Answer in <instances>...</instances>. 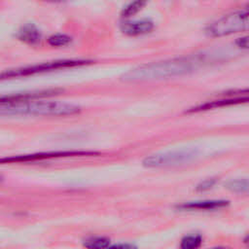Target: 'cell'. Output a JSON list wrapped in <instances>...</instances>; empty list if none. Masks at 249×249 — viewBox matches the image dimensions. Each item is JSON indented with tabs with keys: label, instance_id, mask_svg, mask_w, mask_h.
I'll list each match as a JSON object with an SVG mask.
<instances>
[{
	"label": "cell",
	"instance_id": "cell-4",
	"mask_svg": "<svg viewBox=\"0 0 249 249\" xmlns=\"http://www.w3.org/2000/svg\"><path fill=\"white\" fill-rule=\"evenodd\" d=\"M92 62H93L92 60H89V59H60V60L48 61V62H44V63H40V64H35V65H31V66H25V67L15 68V69H10V70L4 71L1 74V79L4 80V79H10V78L25 77V76H29V75L45 73V72H50V71H53V70L88 65Z\"/></svg>",
	"mask_w": 249,
	"mask_h": 249
},
{
	"label": "cell",
	"instance_id": "cell-7",
	"mask_svg": "<svg viewBox=\"0 0 249 249\" xmlns=\"http://www.w3.org/2000/svg\"><path fill=\"white\" fill-rule=\"evenodd\" d=\"M62 89H40V90H32L27 92L10 94V95H3L1 96V103L4 102H16V101H27V100H34L37 98L53 96L60 93Z\"/></svg>",
	"mask_w": 249,
	"mask_h": 249
},
{
	"label": "cell",
	"instance_id": "cell-15",
	"mask_svg": "<svg viewBox=\"0 0 249 249\" xmlns=\"http://www.w3.org/2000/svg\"><path fill=\"white\" fill-rule=\"evenodd\" d=\"M48 44L52 47H64L71 43L72 38L66 34H53L48 38Z\"/></svg>",
	"mask_w": 249,
	"mask_h": 249
},
{
	"label": "cell",
	"instance_id": "cell-11",
	"mask_svg": "<svg viewBox=\"0 0 249 249\" xmlns=\"http://www.w3.org/2000/svg\"><path fill=\"white\" fill-rule=\"evenodd\" d=\"M225 188L236 194H249V179H233L225 184Z\"/></svg>",
	"mask_w": 249,
	"mask_h": 249
},
{
	"label": "cell",
	"instance_id": "cell-14",
	"mask_svg": "<svg viewBox=\"0 0 249 249\" xmlns=\"http://www.w3.org/2000/svg\"><path fill=\"white\" fill-rule=\"evenodd\" d=\"M202 243V237L199 234H189L182 238L180 247L183 249H196Z\"/></svg>",
	"mask_w": 249,
	"mask_h": 249
},
{
	"label": "cell",
	"instance_id": "cell-9",
	"mask_svg": "<svg viewBox=\"0 0 249 249\" xmlns=\"http://www.w3.org/2000/svg\"><path fill=\"white\" fill-rule=\"evenodd\" d=\"M230 204L226 199H208L199 201H189L177 205L180 210H217L227 207Z\"/></svg>",
	"mask_w": 249,
	"mask_h": 249
},
{
	"label": "cell",
	"instance_id": "cell-17",
	"mask_svg": "<svg viewBox=\"0 0 249 249\" xmlns=\"http://www.w3.org/2000/svg\"><path fill=\"white\" fill-rule=\"evenodd\" d=\"M235 45L242 50H249V35L238 38L235 41Z\"/></svg>",
	"mask_w": 249,
	"mask_h": 249
},
{
	"label": "cell",
	"instance_id": "cell-6",
	"mask_svg": "<svg viewBox=\"0 0 249 249\" xmlns=\"http://www.w3.org/2000/svg\"><path fill=\"white\" fill-rule=\"evenodd\" d=\"M98 153L93 151H52V152H42L36 154L29 155H20L14 157H7L1 159L2 163L7 162H26V161H34V160H42L48 159H55V158H68V157H83V156H95Z\"/></svg>",
	"mask_w": 249,
	"mask_h": 249
},
{
	"label": "cell",
	"instance_id": "cell-3",
	"mask_svg": "<svg viewBox=\"0 0 249 249\" xmlns=\"http://www.w3.org/2000/svg\"><path fill=\"white\" fill-rule=\"evenodd\" d=\"M204 32L211 38L249 32V7L232 11L218 18L205 27Z\"/></svg>",
	"mask_w": 249,
	"mask_h": 249
},
{
	"label": "cell",
	"instance_id": "cell-13",
	"mask_svg": "<svg viewBox=\"0 0 249 249\" xmlns=\"http://www.w3.org/2000/svg\"><path fill=\"white\" fill-rule=\"evenodd\" d=\"M83 245L87 248H107L111 246V241L109 238L103 236H91L84 240Z\"/></svg>",
	"mask_w": 249,
	"mask_h": 249
},
{
	"label": "cell",
	"instance_id": "cell-16",
	"mask_svg": "<svg viewBox=\"0 0 249 249\" xmlns=\"http://www.w3.org/2000/svg\"><path fill=\"white\" fill-rule=\"evenodd\" d=\"M216 183H217V179L216 178H208V179H205V180L201 181L200 183H198L196 189L198 192L208 191V190L212 189L215 186Z\"/></svg>",
	"mask_w": 249,
	"mask_h": 249
},
{
	"label": "cell",
	"instance_id": "cell-5",
	"mask_svg": "<svg viewBox=\"0 0 249 249\" xmlns=\"http://www.w3.org/2000/svg\"><path fill=\"white\" fill-rule=\"evenodd\" d=\"M197 157L198 151L196 149L186 148L147 156L142 160V164L148 168L170 167L191 162Z\"/></svg>",
	"mask_w": 249,
	"mask_h": 249
},
{
	"label": "cell",
	"instance_id": "cell-1",
	"mask_svg": "<svg viewBox=\"0 0 249 249\" xmlns=\"http://www.w3.org/2000/svg\"><path fill=\"white\" fill-rule=\"evenodd\" d=\"M205 62L204 54L180 56L139 65L125 72L121 79L124 82L133 83L168 79L189 74Z\"/></svg>",
	"mask_w": 249,
	"mask_h": 249
},
{
	"label": "cell",
	"instance_id": "cell-12",
	"mask_svg": "<svg viewBox=\"0 0 249 249\" xmlns=\"http://www.w3.org/2000/svg\"><path fill=\"white\" fill-rule=\"evenodd\" d=\"M148 3V0H131L123 10L121 16L123 18H129L140 12Z\"/></svg>",
	"mask_w": 249,
	"mask_h": 249
},
{
	"label": "cell",
	"instance_id": "cell-18",
	"mask_svg": "<svg viewBox=\"0 0 249 249\" xmlns=\"http://www.w3.org/2000/svg\"><path fill=\"white\" fill-rule=\"evenodd\" d=\"M110 247H117V248H119V247H122V248H132V247H134V246L131 245V244H114V245H111Z\"/></svg>",
	"mask_w": 249,
	"mask_h": 249
},
{
	"label": "cell",
	"instance_id": "cell-19",
	"mask_svg": "<svg viewBox=\"0 0 249 249\" xmlns=\"http://www.w3.org/2000/svg\"><path fill=\"white\" fill-rule=\"evenodd\" d=\"M244 243H246V244L249 245V233H247L246 236L244 237Z\"/></svg>",
	"mask_w": 249,
	"mask_h": 249
},
{
	"label": "cell",
	"instance_id": "cell-8",
	"mask_svg": "<svg viewBox=\"0 0 249 249\" xmlns=\"http://www.w3.org/2000/svg\"><path fill=\"white\" fill-rule=\"evenodd\" d=\"M155 27L154 22L148 18L127 20L122 23L121 31L128 36H139L150 33Z\"/></svg>",
	"mask_w": 249,
	"mask_h": 249
},
{
	"label": "cell",
	"instance_id": "cell-10",
	"mask_svg": "<svg viewBox=\"0 0 249 249\" xmlns=\"http://www.w3.org/2000/svg\"><path fill=\"white\" fill-rule=\"evenodd\" d=\"M17 38L27 44V45H37L40 43L42 38V33L37 26L32 23H26L22 25L17 32Z\"/></svg>",
	"mask_w": 249,
	"mask_h": 249
},
{
	"label": "cell",
	"instance_id": "cell-2",
	"mask_svg": "<svg viewBox=\"0 0 249 249\" xmlns=\"http://www.w3.org/2000/svg\"><path fill=\"white\" fill-rule=\"evenodd\" d=\"M80 112V106L61 101H42L34 99L27 101L4 102L0 105V114L2 116H72L79 114Z\"/></svg>",
	"mask_w": 249,
	"mask_h": 249
},
{
	"label": "cell",
	"instance_id": "cell-20",
	"mask_svg": "<svg viewBox=\"0 0 249 249\" xmlns=\"http://www.w3.org/2000/svg\"><path fill=\"white\" fill-rule=\"evenodd\" d=\"M44 1H48V2H60L63 0H44Z\"/></svg>",
	"mask_w": 249,
	"mask_h": 249
}]
</instances>
